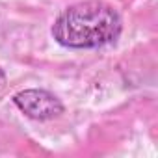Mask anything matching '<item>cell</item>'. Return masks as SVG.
<instances>
[{"label": "cell", "instance_id": "3", "mask_svg": "<svg viewBox=\"0 0 158 158\" xmlns=\"http://www.w3.org/2000/svg\"><path fill=\"white\" fill-rule=\"evenodd\" d=\"M4 80H6V74H4V71H2V69H0V86L4 84Z\"/></svg>", "mask_w": 158, "mask_h": 158}, {"label": "cell", "instance_id": "1", "mask_svg": "<svg viewBox=\"0 0 158 158\" xmlns=\"http://www.w3.org/2000/svg\"><path fill=\"white\" fill-rule=\"evenodd\" d=\"M119 13L102 0H84L63 10L52 26L54 39L67 48H97L121 34Z\"/></svg>", "mask_w": 158, "mask_h": 158}, {"label": "cell", "instance_id": "2", "mask_svg": "<svg viewBox=\"0 0 158 158\" xmlns=\"http://www.w3.org/2000/svg\"><path fill=\"white\" fill-rule=\"evenodd\" d=\"M15 106L30 119L47 121L54 119L63 112L61 101L47 89H24L13 97Z\"/></svg>", "mask_w": 158, "mask_h": 158}]
</instances>
